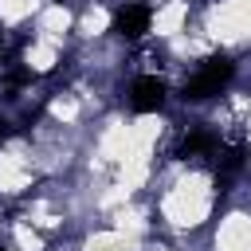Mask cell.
I'll return each mask as SVG.
<instances>
[{
	"instance_id": "obj_1",
	"label": "cell",
	"mask_w": 251,
	"mask_h": 251,
	"mask_svg": "<svg viewBox=\"0 0 251 251\" xmlns=\"http://www.w3.org/2000/svg\"><path fill=\"white\" fill-rule=\"evenodd\" d=\"M231 75H235V63H231V59H224V55L204 59V63L192 71V78L184 82V98H192V102L212 98V94H220V90L231 82Z\"/></svg>"
},
{
	"instance_id": "obj_2",
	"label": "cell",
	"mask_w": 251,
	"mask_h": 251,
	"mask_svg": "<svg viewBox=\"0 0 251 251\" xmlns=\"http://www.w3.org/2000/svg\"><path fill=\"white\" fill-rule=\"evenodd\" d=\"M220 133H212V129H188L184 137H180V145H176V157L180 161H196V165H212L216 161V153H220Z\"/></svg>"
},
{
	"instance_id": "obj_3",
	"label": "cell",
	"mask_w": 251,
	"mask_h": 251,
	"mask_svg": "<svg viewBox=\"0 0 251 251\" xmlns=\"http://www.w3.org/2000/svg\"><path fill=\"white\" fill-rule=\"evenodd\" d=\"M129 106H133V110H141V114L161 110V106H165V82H161V78H153V75L133 78V86H129Z\"/></svg>"
},
{
	"instance_id": "obj_4",
	"label": "cell",
	"mask_w": 251,
	"mask_h": 251,
	"mask_svg": "<svg viewBox=\"0 0 251 251\" xmlns=\"http://www.w3.org/2000/svg\"><path fill=\"white\" fill-rule=\"evenodd\" d=\"M149 8L145 4H126V8H118L114 12V31L122 35V39H141L145 31H149Z\"/></svg>"
}]
</instances>
